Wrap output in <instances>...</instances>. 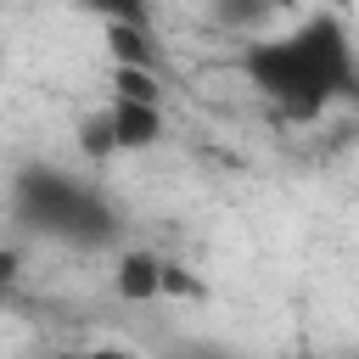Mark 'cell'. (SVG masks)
I'll return each mask as SVG.
<instances>
[{"label": "cell", "mask_w": 359, "mask_h": 359, "mask_svg": "<svg viewBox=\"0 0 359 359\" xmlns=\"http://www.w3.org/2000/svg\"><path fill=\"white\" fill-rule=\"evenodd\" d=\"M163 269H168V258H157L151 247H123L118 269H112V286H118L123 303H157L163 297Z\"/></svg>", "instance_id": "277c9868"}, {"label": "cell", "mask_w": 359, "mask_h": 359, "mask_svg": "<svg viewBox=\"0 0 359 359\" xmlns=\"http://www.w3.org/2000/svg\"><path fill=\"white\" fill-rule=\"evenodd\" d=\"M56 359H135L129 348H62Z\"/></svg>", "instance_id": "8fae6325"}, {"label": "cell", "mask_w": 359, "mask_h": 359, "mask_svg": "<svg viewBox=\"0 0 359 359\" xmlns=\"http://www.w3.org/2000/svg\"><path fill=\"white\" fill-rule=\"evenodd\" d=\"M112 95H123V101H157L163 107L157 67H112Z\"/></svg>", "instance_id": "52a82bcc"}, {"label": "cell", "mask_w": 359, "mask_h": 359, "mask_svg": "<svg viewBox=\"0 0 359 359\" xmlns=\"http://www.w3.org/2000/svg\"><path fill=\"white\" fill-rule=\"evenodd\" d=\"M107 50H112V67H157V39H151V28L107 22Z\"/></svg>", "instance_id": "8992f818"}, {"label": "cell", "mask_w": 359, "mask_h": 359, "mask_svg": "<svg viewBox=\"0 0 359 359\" xmlns=\"http://www.w3.org/2000/svg\"><path fill=\"white\" fill-rule=\"evenodd\" d=\"M22 359H56V353H22Z\"/></svg>", "instance_id": "4fadbf2b"}, {"label": "cell", "mask_w": 359, "mask_h": 359, "mask_svg": "<svg viewBox=\"0 0 359 359\" xmlns=\"http://www.w3.org/2000/svg\"><path fill=\"white\" fill-rule=\"evenodd\" d=\"M280 6H286V0H208V22L224 28V34H247V39H258Z\"/></svg>", "instance_id": "5b68a950"}, {"label": "cell", "mask_w": 359, "mask_h": 359, "mask_svg": "<svg viewBox=\"0 0 359 359\" xmlns=\"http://www.w3.org/2000/svg\"><path fill=\"white\" fill-rule=\"evenodd\" d=\"M11 219L17 230L79 252H101L123 241V213L112 208V196L95 180H79L56 163H22L11 174Z\"/></svg>", "instance_id": "7a4b0ae2"}, {"label": "cell", "mask_w": 359, "mask_h": 359, "mask_svg": "<svg viewBox=\"0 0 359 359\" xmlns=\"http://www.w3.org/2000/svg\"><path fill=\"white\" fill-rule=\"evenodd\" d=\"M17 269H22V258H17L11 247H0V286H11V280H17Z\"/></svg>", "instance_id": "7c38bea8"}, {"label": "cell", "mask_w": 359, "mask_h": 359, "mask_svg": "<svg viewBox=\"0 0 359 359\" xmlns=\"http://www.w3.org/2000/svg\"><path fill=\"white\" fill-rule=\"evenodd\" d=\"M241 73L247 84L292 123L320 118L325 107L359 95V56L353 34L337 11H314L292 22L286 34H258L241 45Z\"/></svg>", "instance_id": "6da1fadb"}, {"label": "cell", "mask_w": 359, "mask_h": 359, "mask_svg": "<svg viewBox=\"0 0 359 359\" xmlns=\"http://www.w3.org/2000/svg\"><path fill=\"white\" fill-rule=\"evenodd\" d=\"M79 151L90 157V163H101V157H112L118 151V140H112V112L101 107V112H90L84 123H79Z\"/></svg>", "instance_id": "ba28073f"}, {"label": "cell", "mask_w": 359, "mask_h": 359, "mask_svg": "<svg viewBox=\"0 0 359 359\" xmlns=\"http://www.w3.org/2000/svg\"><path fill=\"white\" fill-rule=\"evenodd\" d=\"M297 359H314V353H297Z\"/></svg>", "instance_id": "5bb4252c"}, {"label": "cell", "mask_w": 359, "mask_h": 359, "mask_svg": "<svg viewBox=\"0 0 359 359\" xmlns=\"http://www.w3.org/2000/svg\"><path fill=\"white\" fill-rule=\"evenodd\" d=\"M107 112H112V140H118V151H151V146L163 140V129H168V118H163L157 101H123V95H112Z\"/></svg>", "instance_id": "3957f363"}, {"label": "cell", "mask_w": 359, "mask_h": 359, "mask_svg": "<svg viewBox=\"0 0 359 359\" xmlns=\"http://www.w3.org/2000/svg\"><path fill=\"white\" fill-rule=\"evenodd\" d=\"M90 6L101 22H135V28H151V0H79Z\"/></svg>", "instance_id": "9c48e42d"}, {"label": "cell", "mask_w": 359, "mask_h": 359, "mask_svg": "<svg viewBox=\"0 0 359 359\" xmlns=\"http://www.w3.org/2000/svg\"><path fill=\"white\" fill-rule=\"evenodd\" d=\"M163 297H202V280L168 258V269H163Z\"/></svg>", "instance_id": "30bf717a"}]
</instances>
